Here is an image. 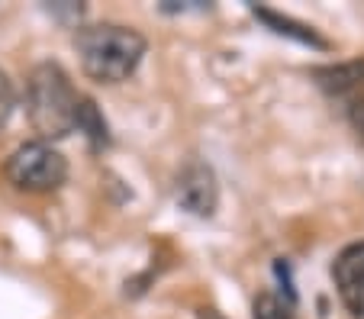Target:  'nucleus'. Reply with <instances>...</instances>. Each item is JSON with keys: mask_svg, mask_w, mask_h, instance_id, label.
<instances>
[{"mask_svg": "<svg viewBox=\"0 0 364 319\" xmlns=\"http://www.w3.org/2000/svg\"><path fill=\"white\" fill-rule=\"evenodd\" d=\"M248 13H252L258 23H264L274 36L294 39V42H300V45H309V49H319V52L329 49V39L319 36L309 23H300L287 13H277V10H271V7H258V4H248Z\"/></svg>", "mask_w": 364, "mask_h": 319, "instance_id": "obj_7", "label": "nucleus"}, {"mask_svg": "<svg viewBox=\"0 0 364 319\" xmlns=\"http://www.w3.org/2000/svg\"><path fill=\"white\" fill-rule=\"evenodd\" d=\"M4 174L23 194H52L68 180V158L52 142H23L4 161Z\"/></svg>", "mask_w": 364, "mask_h": 319, "instance_id": "obj_3", "label": "nucleus"}, {"mask_svg": "<svg viewBox=\"0 0 364 319\" xmlns=\"http://www.w3.org/2000/svg\"><path fill=\"white\" fill-rule=\"evenodd\" d=\"M345 104V119H348V126L355 129V136L364 142V94L361 97H348L342 100Z\"/></svg>", "mask_w": 364, "mask_h": 319, "instance_id": "obj_12", "label": "nucleus"}, {"mask_svg": "<svg viewBox=\"0 0 364 319\" xmlns=\"http://www.w3.org/2000/svg\"><path fill=\"white\" fill-rule=\"evenodd\" d=\"M329 274H332V281H336L342 306L355 319H364V239L345 245V249L332 258Z\"/></svg>", "mask_w": 364, "mask_h": 319, "instance_id": "obj_5", "label": "nucleus"}, {"mask_svg": "<svg viewBox=\"0 0 364 319\" xmlns=\"http://www.w3.org/2000/svg\"><path fill=\"white\" fill-rule=\"evenodd\" d=\"M252 316L255 319H296L294 306L281 297V293H271V291H262L255 297L252 303Z\"/></svg>", "mask_w": 364, "mask_h": 319, "instance_id": "obj_9", "label": "nucleus"}, {"mask_svg": "<svg viewBox=\"0 0 364 319\" xmlns=\"http://www.w3.org/2000/svg\"><path fill=\"white\" fill-rule=\"evenodd\" d=\"M309 77L332 100H348L364 94V55L351 58V62H336V65H316L309 68Z\"/></svg>", "mask_w": 364, "mask_h": 319, "instance_id": "obj_6", "label": "nucleus"}, {"mask_svg": "<svg viewBox=\"0 0 364 319\" xmlns=\"http://www.w3.org/2000/svg\"><path fill=\"white\" fill-rule=\"evenodd\" d=\"M46 13L52 16V20L65 23V26H77L84 16V7L81 4H71V0H62V4H52V7H46Z\"/></svg>", "mask_w": 364, "mask_h": 319, "instance_id": "obj_11", "label": "nucleus"}, {"mask_svg": "<svg viewBox=\"0 0 364 319\" xmlns=\"http://www.w3.org/2000/svg\"><path fill=\"white\" fill-rule=\"evenodd\" d=\"M197 316H200V319H226L223 313H216V310H200Z\"/></svg>", "mask_w": 364, "mask_h": 319, "instance_id": "obj_13", "label": "nucleus"}, {"mask_svg": "<svg viewBox=\"0 0 364 319\" xmlns=\"http://www.w3.org/2000/svg\"><path fill=\"white\" fill-rule=\"evenodd\" d=\"M75 52L94 84H123L142 65L149 39L123 23H87L75 33Z\"/></svg>", "mask_w": 364, "mask_h": 319, "instance_id": "obj_1", "label": "nucleus"}, {"mask_svg": "<svg viewBox=\"0 0 364 319\" xmlns=\"http://www.w3.org/2000/svg\"><path fill=\"white\" fill-rule=\"evenodd\" d=\"M75 129L87 139V146L94 148V152H100V148L110 146V126H107V119H103L100 107H97L90 97H84V94H81V104H77Z\"/></svg>", "mask_w": 364, "mask_h": 319, "instance_id": "obj_8", "label": "nucleus"}, {"mask_svg": "<svg viewBox=\"0 0 364 319\" xmlns=\"http://www.w3.org/2000/svg\"><path fill=\"white\" fill-rule=\"evenodd\" d=\"M14 113H16V87H14L7 71L0 68V132L10 126Z\"/></svg>", "mask_w": 364, "mask_h": 319, "instance_id": "obj_10", "label": "nucleus"}, {"mask_svg": "<svg viewBox=\"0 0 364 319\" xmlns=\"http://www.w3.org/2000/svg\"><path fill=\"white\" fill-rule=\"evenodd\" d=\"M81 94L58 62L33 65L26 77V117L42 142H55L75 132Z\"/></svg>", "mask_w": 364, "mask_h": 319, "instance_id": "obj_2", "label": "nucleus"}, {"mask_svg": "<svg viewBox=\"0 0 364 319\" xmlns=\"http://www.w3.org/2000/svg\"><path fill=\"white\" fill-rule=\"evenodd\" d=\"M174 200L184 213L210 220L220 207V180L203 158H191L174 174Z\"/></svg>", "mask_w": 364, "mask_h": 319, "instance_id": "obj_4", "label": "nucleus"}]
</instances>
